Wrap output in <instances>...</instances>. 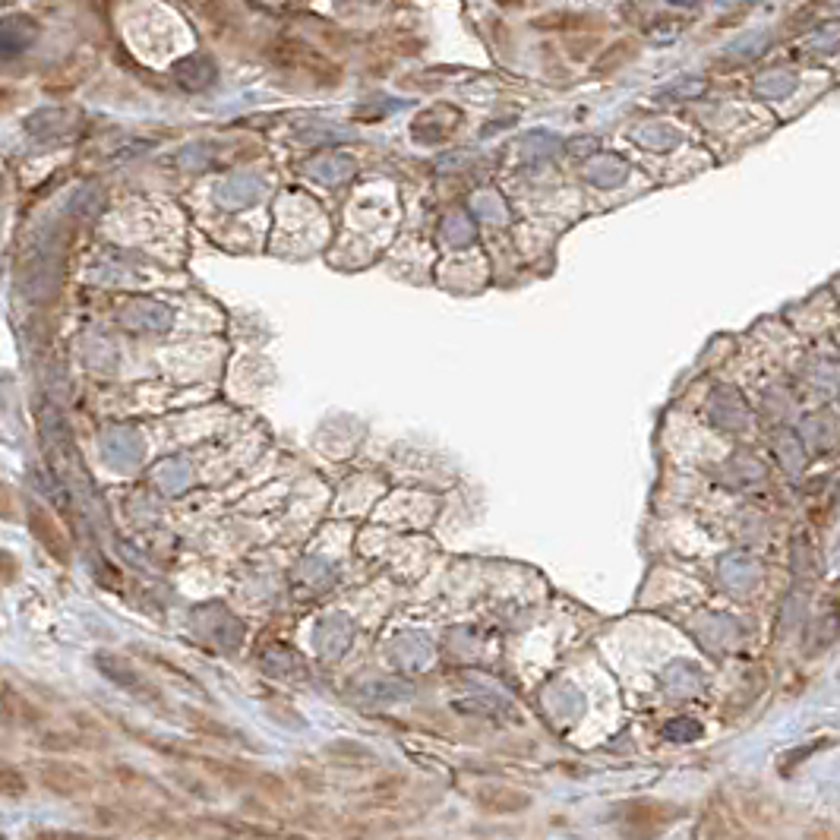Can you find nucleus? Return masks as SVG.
<instances>
[{
    "label": "nucleus",
    "mask_w": 840,
    "mask_h": 840,
    "mask_svg": "<svg viewBox=\"0 0 840 840\" xmlns=\"http://www.w3.org/2000/svg\"><path fill=\"white\" fill-rule=\"evenodd\" d=\"M474 803L490 812V815H515V812H525L531 806V796L528 793H518L512 787H480L474 793Z\"/></svg>",
    "instance_id": "obj_1"
},
{
    "label": "nucleus",
    "mask_w": 840,
    "mask_h": 840,
    "mask_svg": "<svg viewBox=\"0 0 840 840\" xmlns=\"http://www.w3.org/2000/svg\"><path fill=\"white\" fill-rule=\"evenodd\" d=\"M215 64L206 57V54H193L187 60H177L174 64V79L184 89L190 92H199V89H209L215 83Z\"/></svg>",
    "instance_id": "obj_2"
},
{
    "label": "nucleus",
    "mask_w": 840,
    "mask_h": 840,
    "mask_svg": "<svg viewBox=\"0 0 840 840\" xmlns=\"http://www.w3.org/2000/svg\"><path fill=\"white\" fill-rule=\"evenodd\" d=\"M45 784L48 790L54 793H64V796H73V793H83L89 787V780L79 774V771H64V774H57V771H45Z\"/></svg>",
    "instance_id": "obj_3"
},
{
    "label": "nucleus",
    "mask_w": 840,
    "mask_h": 840,
    "mask_svg": "<svg viewBox=\"0 0 840 840\" xmlns=\"http://www.w3.org/2000/svg\"><path fill=\"white\" fill-rule=\"evenodd\" d=\"M168 307H162V304H155V300H136V304L130 307V310H124L120 313V319H127L130 326H143V329H158L155 323H152V313L158 316V313H165Z\"/></svg>",
    "instance_id": "obj_4"
},
{
    "label": "nucleus",
    "mask_w": 840,
    "mask_h": 840,
    "mask_svg": "<svg viewBox=\"0 0 840 840\" xmlns=\"http://www.w3.org/2000/svg\"><path fill=\"white\" fill-rule=\"evenodd\" d=\"M32 840H111V837H92V834H70V831H38Z\"/></svg>",
    "instance_id": "obj_5"
}]
</instances>
